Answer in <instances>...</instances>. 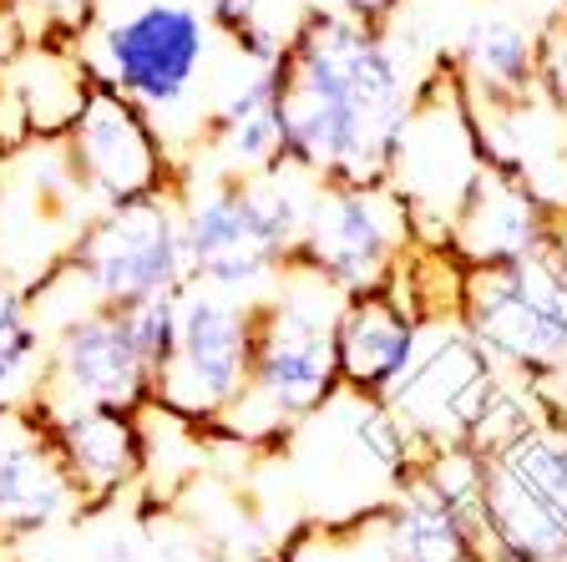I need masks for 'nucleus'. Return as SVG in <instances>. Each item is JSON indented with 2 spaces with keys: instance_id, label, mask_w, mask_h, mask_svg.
<instances>
[{
  "instance_id": "nucleus-22",
  "label": "nucleus",
  "mask_w": 567,
  "mask_h": 562,
  "mask_svg": "<svg viewBox=\"0 0 567 562\" xmlns=\"http://www.w3.org/2000/svg\"><path fill=\"white\" fill-rule=\"evenodd\" d=\"M11 6L25 41H71V47L96 16V0H11Z\"/></svg>"
},
{
  "instance_id": "nucleus-7",
  "label": "nucleus",
  "mask_w": 567,
  "mask_h": 562,
  "mask_svg": "<svg viewBox=\"0 0 567 562\" xmlns=\"http://www.w3.org/2000/svg\"><path fill=\"white\" fill-rule=\"evenodd\" d=\"M456 325L522 380L567 375V269L553 254L517 269H466Z\"/></svg>"
},
{
  "instance_id": "nucleus-13",
  "label": "nucleus",
  "mask_w": 567,
  "mask_h": 562,
  "mask_svg": "<svg viewBox=\"0 0 567 562\" xmlns=\"http://www.w3.org/2000/svg\"><path fill=\"white\" fill-rule=\"evenodd\" d=\"M563 218V203L547 198L543 183H532L517 163L492 153L451 218L441 248L461 269H517L553 254Z\"/></svg>"
},
{
  "instance_id": "nucleus-24",
  "label": "nucleus",
  "mask_w": 567,
  "mask_h": 562,
  "mask_svg": "<svg viewBox=\"0 0 567 562\" xmlns=\"http://www.w3.org/2000/svg\"><path fill=\"white\" fill-rule=\"evenodd\" d=\"M401 6L405 0H315V11H334V16H350V21H365V25H390Z\"/></svg>"
},
{
  "instance_id": "nucleus-25",
  "label": "nucleus",
  "mask_w": 567,
  "mask_h": 562,
  "mask_svg": "<svg viewBox=\"0 0 567 562\" xmlns=\"http://www.w3.org/2000/svg\"><path fill=\"white\" fill-rule=\"evenodd\" d=\"M21 47H25V31H21V21H16V6L0 0V67H6Z\"/></svg>"
},
{
  "instance_id": "nucleus-8",
  "label": "nucleus",
  "mask_w": 567,
  "mask_h": 562,
  "mask_svg": "<svg viewBox=\"0 0 567 562\" xmlns=\"http://www.w3.org/2000/svg\"><path fill=\"white\" fill-rule=\"evenodd\" d=\"M254 309L259 299L208 289V284H183L177 294V345L173 360L157 375L153 410H167L188 426L224 421L238 406L254 365Z\"/></svg>"
},
{
  "instance_id": "nucleus-15",
  "label": "nucleus",
  "mask_w": 567,
  "mask_h": 562,
  "mask_svg": "<svg viewBox=\"0 0 567 562\" xmlns=\"http://www.w3.org/2000/svg\"><path fill=\"white\" fill-rule=\"evenodd\" d=\"M71 512H82V497L47 410L35 400H0V538H35Z\"/></svg>"
},
{
  "instance_id": "nucleus-2",
  "label": "nucleus",
  "mask_w": 567,
  "mask_h": 562,
  "mask_svg": "<svg viewBox=\"0 0 567 562\" xmlns=\"http://www.w3.org/2000/svg\"><path fill=\"white\" fill-rule=\"evenodd\" d=\"M92 82L142 106L188 167L203 142L213 71L224 35L198 0H96L92 25L76 41Z\"/></svg>"
},
{
  "instance_id": "nucleus-1",
  "label": "nucleus",
  "mask_w": 567,
  "mask_h": 562,
  "mask_svg": "<svg viewBox=\"0 0 567 562\" xmlns=\"http://www.w3.org/2000/svg\"><path fill=\"white\" fill-rule=\"evenodd\" d=\"M415 86L390 25L309 6L279 51L284 163L309 183L390 187Z\"/></svg>"
},
{
  "instance_id": "nucleus-9",
  "label": "nucleus",
  "mask_w": 567,
  "mask_h": 562,
  "mask_svg": "<svg viewBox=\"0 0 567 562\" xmlns=\"http://www.w3.org/2000/svg\"><path fill=\"white\" fill-rule=\"evenodd\" d=\"M411 208L395 187H344L319 183L305 218V238L295 248V269L324 279L340 299L395 284L401 264L415 254Z\"/></svg>"
},
{
  "instance_id": "nucleus-17",
  "label": "nucleus",
  "mask_w": 567,
  "mask_h": 562,
  "mask_svg": "<svg viewBox=\"0 0 567 562\" xmlns=\"http://www.w3.org/2000/svg\"><path fill=\"white\" fill-rule=\"evenodd\" d=\"M47 410V406H41ZM51 431H56V451L66 461L82 512L117 502L127 487H137L147 471V431H142L137 410H112V406H51L47 410Z\"/></svg>"
},
{
  "instance_id": "nucleus-21",
  "label": "nucleus",
  "mask_w": 567,
  "mask_h": 562,
  "mask_svg": "<svg viewBox=\"0 0 567 562\" xmlns=\"http://www.w3.org/2000/svg\"><path fill=\"white\" fill-rule=\"evenodd\" d=\"M47 365V325L35 319L31 289L0 264V400H31Z\"/></svg>"
},
{
  "instance_id": "nucleus-23",
  "label": "nucleus",
  "mask_w": 567,
  "mask_h": 562,
  "mask_svg": "<svg viewBox=\"0 0 567 562\" xmlns=\"http://www.w3.org/2000/svg\"><path fill=\"white\" fill-rule=\"evenodd\" d=\"M203 16L213 21V31L224 41H248V35H274L264 25V6L269 0H198Z\"/></svg>"
},
{
  "instance_id": "nucleus-6",
  "label": "nucleus",
  "mask_w": 567,
  "mask_h": 562,
  "mask_svg": "<svg viewBox=\"0 0 567 562\" xmlns=\"http://www.w3.org/2000/svg\"><path fill=\"white\" fill-rule=\"evenodd\" d=\"M486 157H492V147H486V127L476 117L472 96L461 86L456 67L436 61L415 86L411 117H405L401 147H395V167H390V187L411 208L421 244L446 238L451 218L466 203Z\"/></svg>"
},
{
  "instance_id": "nucleus-3",
  "label": "nucleus",
  "mask_w": 567,
  "mask_h": 562,
  "mask_svg": "<svg viewBox=\"0 0 567 562\" xmlns=\"http://www.w3.org/2000/svg\"><path fill=\"white\" fill-rule=\"evenodd\" d=\"M315 187L305 173L284 163L259 177H228L208 167H183L177 183V228L188 254V279L248 299L254 289H269L299 238L315 203Z\"/></svg>"
},
{
  "instance_id": "nucleus-5",
  "label": "nucleus",
  "mask_w": 567,
  "mask_h": 562,
  "mask_svg": "<svg viewBox=\"0 0 567 562\" xmlns=\"http://www.w3.org/2000/svg\"><path fill=\"white\" fill-rule=\"evenodd\" d=\"M188 279L183 228H177V193L137 198L117 208H96L76 228L66 254L51 264L31 289L35 319L56 329L61 319L86 309H137L147 299L177 294Z\"/></svg>"
},
{
  "instance_id": "nucleus-11",
  "label": "nucleus",
  "mask_w": 567,
  "mask_h": 562,
  "mask_svg": "<svg viewBox=\"0 0 567 562\" xmlns=\"http://www.w3.org/2000/svg\"><path fill=\"white\" fill-rule=\"evenodd\" d=\"M279 51L284 35L224 41L218 71H213L208 112H203V142L188 167H208V173H228V177H259L284 167Z\"/></svg>"
},
{
  "instance_id": "nucleus-20",
  "label": "nucleus",
  "mask_w": 567,
  "mask_h": 562,
  "mask_svg": "<svg viewBox=\"0 0 567 562\" xmlns=\"http://www.w3.org/2000/svg\"><path fill=\"white\" fill-rule=\"evenodd\" d=\"M567 522V416L557 406L527 410L502 441L486 451Z\"/></svg>"
},
{
  "instance_id": "nucleus-12",
  "label": "nucleus",
  "mask_w": 567,
  "mask_h": 562,
  "mask_svg": "<svg viewBox=\"0 0 567 562\" xmlns=\"http://www.w3.org/2000/svg\"><path fill=\"white\" fill-rule=\"evenodd\" d=\"M153 396L157 370L127 309H86L47 335V365L31 396L35 406H112L142 416Z\"/></svg>"
},
{
  "instance_id": "nucleus-16",
  "label": "nucleus",
  "mask_w": 567,
  "mask_h": 562,
  "mask_svg": "<svg viewBox=\"0 0 567 562\" xmlns=\"http://www.w3.org/2000/svg\"><path fill=\"white\" fill-rule=\"evenodd\" d=\"M92 71L71 41H25L0 67V122H6V157L25 153L31 142H61L76 122ZM0 157V163H6Z\"/></svg>"
},
{
  "instance_id": "nucleus-18",
  "label": "nucleus",
  "mask_w": 567,
  "mask_h": 562,
  "mask_svg": "<svg viewBox=\"0 0 567 562\" xmlns=\"http://www.w3.org/2000/svg\"><path fill=\"white\" fill-rule=\"evenodd\" d=\"M451 67L482 122L543 102V35L527 31L522 21H507V16L472 21Z\"/></svg>"
},
{
  "instance_id": "nucleus-19",
  "label": "nucleus",
  "mask_w": 567,
  "mask_h": 562,
  "mask_svg": "<svg viewBox=\"0 0 567 562\" xmlns=\"http://www.w3.org/2000/svg\"><path fill=\"white\" fill-rule=\"evenodd\" d=\"M385 562H486V542L472 517L405 477L401 502L385 512Z\"/></svg>"
},
{
  "instance_id": "nucleus-4",
  "label": "nucleus",
  "mask_w": 567,
  "mask_h": 562,
  "mask_svg": "<svg viewBox=\"0 0 567 562\" xmlns=\"http://www.w3.org/2000/svg\"><path fill=\"white\" fill-rule=\"evenodd\" d=\"M340 305L344 299L330 284L289 264L274 279V294L254 309V365L244 396L213 431L269 441L330 406L340 396V360H334Z\"/></svg>"
},
{
  "instance_id": "nucleus-10",
  "label": "nucleus",
  "mask_w": 567,
  "mask_h": 562,
  "mask_svg": "<svg viewBox=\"0 0 567 562\" xmlns=\"http://www.w3.org/2000/svg\"><path fill=\"white\" fill-rule=\"evenodd\" d=\"M61 157L92 208L167 198L183 183V163L153 127V117L102 82H92L76 122L61 137Z\"/></svg>"
},
{
  "instance_id": "nucleus-14",
  "label": "nucleus",
  "mask_w": 567,
  "mask_h": 562,
  "mask_svg": "<svg viewBox=\"0 0 567 562\" xmlns=\"http://www.w3.org/2000/svg\"><path fill=\"white\" fill-rule=\"evenodd\" d=\"M425 325L431 315L421 309L405 279L370 294H354L340 305L334 319V360H340V396H365L390 400V390L401 386L411 365L421 360Z\"/></svg>"
}]
</instances>
